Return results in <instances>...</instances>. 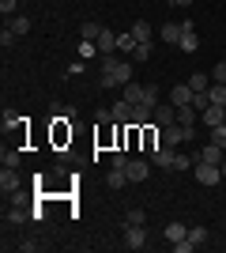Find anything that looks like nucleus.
I'll use <instances>...</instances> for the list:
<instances>
[{
	"instance_id": "nucleus-1",
	"label": "nucleus",
	"mask_w": 226,
	"mask_h": 253,
	"mask_svg": "<svg viewBox=\"0 0 226 253\" xmlns=\"http://www.w3.org/2000/svg\"><path fill=\"white\" fill-rule=\"evenodd\" d=\"M193 174H196V181H200V185H219V181H226V178H223V167H215V163H196Z\"/></svg>"
},
{
	"instance_id": "nucleus-2",
	"label": "nucleus",
	"mask_w": 226,
	"mask_h": 253,
	"mask_svg": "<svg viewBox=\"0 0 226 253\" xmlns=\"http://www.w3.org/2000/svg\"><path fill=\"white\" fill-rule=\"evenodd\" d=\"M173 155H177V151H173L170 144H159V148H151V151H147L151 167H159V170H170V167H173Z\"/></svg>"
},
{
	"instance_id": "nucleus-3",
	"label": "nucleus",
	"mask_w": 226,
	"mask_h": 253,
	"mask_svg": "<svg viewBox=\"0 0 226 253\" xmlns=\"http://www.w3.org/2000/svg\"><path fill=\"white\" fill-rule=\"evenodd\" d=\"M185 140H193V132H189L185 125H177V121H173V125H162V144L177 148V144H185Z\"/></svg>"
},
{
	"instance_id": "nucleus-4",
	"label": "nucleus",
	"mask_w": 226,
	"mask_h": 253,
	"mask_svg": "<svg viewBox=\"0 0 226 253\" xmlns=\"http://www.w3.org/2000/svg\"><path fill=\"white\" fill-rule=\"evenodd\" d=\"M129 181H147V174H151V159H129Z\"/></svg>"
},
{
	"instance_id": "nucleus-5",
	"label": "nucleus",
	"mask_w": 226,
	"mask_h": 253,
	"mask_svg": "<svg viewBox=\"0 0 226 253\" xmlns=\"http://www.w3.org/2000/svg\"><path fill=\"white\" fill-rule=\"evenodd\" d=\"M0 193H4V197H15V193H19V174H15V167H4L0 170Z\"/></svg>"
},
{
	"instance_id": "nucleus-6",
	"label": "nucleus",
	"mask_w": 226,
	"mask_h": 253,
	"mask_svg": "<svg viewBox=\"0 0 226 253\" xmlns=\"http://www.w3.org/2000/svg\"><path fill=\"white\" fill-rule=\"evenodd\" d=\"M173 121H177V106H173V102H166V106L159 102V106H155V125H159V128L173 125Z\"/></svg>"
},
{
	"instance_id": "nucleus-7",
	"label": "nucleus",
	"mask_w": 226,
	"mask_h": 253,
	"mask_svg": "<svg viewBox=\"0 0 226 253\" xmlns=\"http://www.w3.org/2000/svg\"><path fill=\"white\" fill-rule=\"evenodd\" d=\"M193 95H196V91H193L189 84H177V87L170 91V102L177 106V110H181V106H193Z\"/></svg>"
},
{
	"instance_id": "nucleus-8",
	"label": "nucleus",
	"mask_w": 226,
	"mask_h": 253,
	"mask_svg": "<svg viewBox=\"0 0 226 253\" xmlns=\"http://www.w3.org/2000/svg\"><path fill=\"white\" fill-rule=\"evenodd\" d=\"M200 121H204L207 128H219L226 121V106H207L204 114H200Z\"/></svg>"
},
{
	"instance_id": "nucleus-9",
	"label": "nucleus",
	"mask_w": 226,
	"mask_h": 253,
	"mask_svg": "<svg viewBox=\"0 0 226 253\" xmlns=\"http://www.w3.org/2000/svg\"><path fill=\"white\" fill-rule=\"evenodd\" d=\"M125 246L129 250H143L147 246V231L143 227H125Z\"/></svg>"
},
{
	"instance_id": "nucleus-10",
	"label": "nucleus",
	"mask_w": 226,
	"mask_h": 253,
	"mask_svg": "<svg viewBox=\"0 0 226 253\" xmlns=\"http://www.w3.org/2000/svg\"><path fill=\"white\" fill-rule=\"evenodd\" d=\"M98 57H106V53H117V34L113 31H106V27H102V34H98Z\"/></svg>"
},
{
	"instance_id": "nucleus-11",
	"label": "nucleus",
	"mask_w": 226,
	"mask_h": 253,
	"mask_svg": "<svg viewBox=\"0 0 226 253\" xmlns=\"http://www.w3.org/2000/svg\"><path fill=\"white\" fill-rule=\"evenodd\" d=\"M159 38L166 45H177V42H181V23H162V27H159Z\"/></svg>"
},
{
	"instance_id": "nucleus-12",
	"label": "nucleus",
	"mask_w": 226,
	"mask_h": 253,
	"mask_svg": "<svg viewBox=\"0 0 226 253\" xmlns=\"http://www.w3.org/2000/svg\"><path fill=\"white\" fill-rule=\"evenodd\" d=\"M162 238H166V242H185V238H189V227H185V223H166V231H162Z\"/></svg>"
},
{
	"instance_id": "nucleus-13",
	"label": "nucleus",
	"mask_w": 226,
	"mask_h": 253,
	"mask_svg": "<svg viewBox=\"0 0 226 253\" xmlns=\"http://www.w3.org/2000/svg\"><path fill=\"white\" fill-rule=\"evenodd\" d=\"M109 114H113V121H117V125H129V121H132V102H125V98H121V102H113V110H109Z\"/></svg>"
},
{
	"instance_id": "nucleus-14",
	"label": "nucleus",
	"mask_w": 226,
	"mask_h": 253,
	"mask_svg": "<svg viewBox=\"0 0 226 253\" xmlns=\"http://www.w3.org/2000/svg\"><path fill=\"white\" fill-rule=\"evenodd\" d=\"M106 185H109V189H125V185H129V170L113 167V170L106 174Z\"/></svg>"
},
{
	"instance_id": "nucleus-15",
	"label": "nucleus",
	"mask_w": 226,
	"mask_h": 253,
	"mask_svg": "<svg viewBox=\"0 0 226 253\" xmlns=\"http://www.w3.org/2000/svg\"><path fill=\"white\" fill-rule=\"evenodd\" d=\"M132 34H136V42H151V38H155V27H151L147 19H136L132 23Z\"/></svg>"
},
{
	"instance_id": "nucleus-16",
	"label": "nucleus",
	"mask_w": 226,
	"mask_h": 253,
	"mask_svg": "<svg viewBox=\"0 0 226 253\" xmlns=\"http://www.w3.org/2000/svg\"><path fill=\"white\" fill-rule=\"evenodd\" d=\"M223 148H219V144H207L204 151H200V163H215V167H223Z\"/></svg>"
},
{
	"instance_id": "nucleus-17",
	"label": "nucleus",
	"mask_w": 226,
	"mask_h": 253,
	"mask_svg": "<svg viewBox=\"0 0 226 253\" xmlns=\"http://www.w3.org/2000/svg\"><path fill=\"white\" fill-rule=\"evenodd\" d=\"M19 125H23V117L15 114V110H4V117H0V128H4V136H8V132H15Z\"/></svg>"
},
{
	"instance_id": "nucleus-18",
	"label": "nucleus",
	"mask_w": 226,
	"mask_h": 253,
	"mask_svg": "<svg viewBox=\"0 0 226 253\" xmlns=\"http://www.w3.org/2000/svg\"><path fill=\"white\" fill-rule=\"evenodd\" d=\"M193 121H196V110H193V106H181V110H177V125H185L196 136V125H193Z\"/></svg>"
},
{
	"instance_id": "nucleus-19",
	"label": "nucleus",
	"mask_w": 226,
	"mask_h": 253,
	"mask_svg": "<svg viewBox=\"0 0 226 253\" xmlns=\"http://www.w3.org/2000/svg\"><path fill=\"white\" fill-rule=\"evenodd\" d=\"M113 80H117L121 87L132 84V61H117V68H113Z\"/></svg>"
},
{
	"instance_id": "nucleus-20",
	"label": "nucleus",
	"mask_w": 226,
	"mask_h": 253,
	"mask_svg": "<svg viewBox=\"0 0 226 253\" xmlns=\"http://www.w3.org/2000/svg\"><path fill=\"white\" fill-rule=\"evenodd\" d=\"M125 102H143V84H136V80H132V84H125Z\"/></svg>"
},
{
	"instance_id": "nucleus-21",
	"label": "nucleus",
	"mask_w": 226,
	"mask_h": 253,
	"mask_svg": "<svg viewBox=\"0 0 226 253\" xmlns=\"http://www.w3.org/2000/svg\"><path fill=\"white\" fill-rule=\"evenodd\" d=\"M136 45H140V42H136V34H132V31H129V34H117V49H121V53H129V57H132V49H136Z\"/></svg>"
},
{
	"instance_id": "nucleus-22",
	"label": "nucleus",
	"mask_w": 226,
	"mask_h": 253,
	"mask_svg": "<svg viewBox=\"0 0 226 253\" xmlns=\"http://www.w3.org/2000/svg\"><path fill=\"white\" fill-rule=\"evenodd\" d=\"M207 95H211V106H226V84H211Z\"/></svg>"
},
{
	"instance_id": "nucleus-23",
	"label": "nucleus",
	"mask_w": 226,
	"mask_h": 253,
	"mask_svg": "<svg viewBox=\"0 0 226 253\" xmlns=\"http://www.w3.org/2000/svg\"><path fill=\"white\" fill-rule=\"evenodd\" d=\"M98 34H102L98 23H83V27H79V38H83V42H98Z\"/></svg>"
},
{
	"instance_id": "nucleus-24",
	"label": "nucleus",
	"mask_w": 226,
	"mask_h": 253,
	"mask_svg": "<svg viewBox=\"0 0 226 253\" xmlns=\"http://www.w3.org/2000/svg\"><path fill=\"white\" fill-rule=\"evenodd\" d=\"M189 87H193V91H207V87H211V76L193 72V76H189Z\"/></svg>"
},
{
	"instance_id": "nucleus-25",
	"label": "nucleus",
	"mask_w": 226,
	"mask_h": 253,
	"mask_svg": "<svg viewBox=\"0 0 226 253\" xmlns=\"http://www.w3.org/2000/svg\"><path fill=\"white\" fill-rule=\"evenodd\" d=\"M207 106H211V95H207V91H196V95H193V110H196V114H204Z\"/></svg>"
},
{
	"instance_id": "nucleus-26",
	"label": "nucleus",
	"mask_w": 226,
	"mask_h": 253,
	"mask_svg": "<svg viewBox=\"0 0 226 253\" xmlns=\"http://www.w3.org/2000/svg\"><path fill=\"white\" fill-rule=\"evenodd\" d=\"M8 27H11V31H15V34H19V38H23V34L31 31V19H27V15H15V19H11Z\"/></svg>"
},
{
	"instance_id": "nucleus-27",
	"label": "nucleus",
	"mask_w": 226,
	"mask_h": 253,
	"mask_svg": "<svg viewBox=\"0 0 226 253\" xmlns=\"http://www.w3.org/2000/svg\"><path fill=\"white\" fill-rule=\"evenodd\" d=\"M143 219H147V211H140V208H132L129 215H125V227H143Z\"/></svg>"
},
{
	"instance_id": "nucleus-28",
	"label": "nucleus",
	"mask_w": 226,
	"mask_h": 253,
	"mask_svg": "<svg viewBox=\"0 0 226 253\" xmlns=\"http://www.w3.org/2000/svg\"><path fill=\"white\" fill-rule=\"evenodd\" d=\"M189 242H193V246H204L207 242V227H189Z\"/></svg>"
},
{
	"instance_id": "nucleus-29",
	"label": "nucleus",
	"mask_w": 226,
	"mask_h": 253,
	"mask_svg": "<svg viewBox=\"0 0 226 253\" xmlns=\"http://www.w3.org/2000/svg\"><path fill=\"white\" fill-rule=\"evenodd\" d=\"M151 49H155V42H140L136 49H132V61H147V57H151Z\"/></svg>"
},
{
	"instance_id": "nucleus-30",
	"label": "nucleus",
	"mask_w": 226,
	"mask_h": 253,
	"mask_svg": "<svg viewBox=\"0 0 226 253\" xmlns=\"http://www.w3.org/2000/svg\"><path fill=\"white\" fill-rule=\"evenodd\" d=\"M0 163H4V167H19V151H15V148H4V151H0Z\"/></svg>"
},
{
	"instance_id": "nucleus-31",
	"label": "nucleus",
	"mask_w": 226,
	"mask_h": 253,
	"mask_svg": "<svg viewBox=\"0 0 226 253\" xmlns=\"http://www.w3.org/2000/svg\"><path fill=\"white\" fill-rule=\"evenodd\" d=\"M211 84H226V61H215V68H211Z\"/></svg>"
},
{
	"instance_id": "nucleus-32",
	"label": "nucleus",
	"mask_w": 226,
	"mask_h": 253,
	"mask_svg": "<svg viewBox=\"0 0 226 253\" xmlns=\"http://www.w3.org/2000/svg\"><path fill=\"white\" fill-rule=\"evenodd\" d=\"M15 38H19V34L11 31V27H4V31H0V45H4V49H11V45H15Z\"/></svg>"
},
{
	"instance_id": "nucleus-33",
	"label": "nucleus",
	"mask_w": 226,
	"mask_h": 253,
	"mask_svg": "<svg viewBox=\"0 0 226 253\" xmlns=\"http://www.w3.org/2000/svg\"><path fill=\"white\" fill-rule=\"evenodd\" d=\"M95 53H98V45H95V42H83V38H79V57H83V61H91Z\"/></svg>"
},
{
	"instance_id": "nucleus-34",
	"label": "nucleus",
	"mask_w": 226,
	"mask_h": 253,
	"mask_svg": "<svg viewBox=\"0 0 226 253\" xmlns=\"http://www.w3.org/2000/svg\"><path fill=\"white\" fill-rule=\"evenodd\" d=\"M211 144H219V148L226 151V125H219V128H211Z\"/></svg>"
},
{
	"instance_id": "nucleus-35",
	"label": "nucleus",
	"mask_w": 226,
	"mask_h": 253,
	"mask_svg": "<svg viewBox=\"0 0 226 253\" xmlns=\"http://www.w3.org/2000/svg\"><path fill=\"white\" fill-rule=\"evenodd\" d=\"M143 102H147V106H159V87H143Z\"/></svg>"
},
{
	"instance_id": "nucleus-36",
	"label": "nucleus",
	"mask_w": 226,
	"mask_h": 253,
	"mask_svg": "<svg viewBox=\"0 0 226 253\" xmlns=\"http://www.w3.org/2000/svg\"><path fill=\"white\" fill-rule=\"evenodd\" d=\"M15 8H19V0H0V11H4V19H8V15H15Z\"/></svg>"
},
{
	"instance_id": "nucleus-37",
	"label": "nucleus",
	"mask_w": 226,
	"mask_h": 253,
	"mask_svg": "<svg viewBox=\"0 0 226 253\" xmlns=\"http://www.w3.org/2000/svg\"><path fill=\"white\" fill-rule=\"evenodd\" d=\"M8 223H27V211H23V208H11L8 211Z\"/></svg>"
},
{
	"instance_id": "nucleus-38",
	"label": "nucleus",
	"mask_w": 226,
	"mask_h": 253,
	"mask_svg": "<svg viewBox=\"0 0 226 253\" xmlns=\"http://www.w3.org/2000/svg\"><path fill=\"white\" fill-rule=\"evenodd\" d=\"M109 163H113V167H121V170H125V167H129V155H125V151H113V159H109Z\"/></svg>"
},
{
	"instance_id": "nucleus-39",
	"label": "nucleus",
	"mask_w": 226,
	"mask_h": 253,
	"mask_svg": "<svg viewBox=\"0 0 226 253\" xmlns=\"http://www.w3.org/2000/svg\"><path fill=\"white\" fill-rule=\"evenodd\" d=\"M102 87H106V91H109V87H121V84H117V80H113V72H102Z\"/></svg>"
},
{
	"instance_id": "nucleus-40",
	"label": "nucleus",
	"mask_w": 226,
	"mask_h": 253,
	"mask_svg": "<svg viewBox=\"0 0 226 253\" xmlns=\"http://www.w3.org/2000/svg\"><path fill=\"white\" fill-rule=\"evenodd\" d=\"M173 4H177V8H189V4H193V0H173Z\"/></svg>"
},
{
	"instance_id": "nucleus-41",
	"label": "nucleus",
	"mask_w": 226,
	"mask_h": 253,
	"mask_svg": "<svg viewBox=\"0 0 226 253\" xmlns=\"http://www.w3.org/2000/svg\"><path fill=\"white\" fill-rule=\"evenodd\" d=\"M223 178H226V159H223Z\"/></svg>"
},
{
	"instance_id": "nucleus-42",
	"label": "nucleus",
	"mask_w": 226,
	"mask_h": 253,
	"mask_svg": "<svg viewBox=\"0 0 226 253\" xmlns=\"http://www.w3.org/2000/svg\"><path fill=\"white\" fill-rule=\"evenodd\" d=\"M170 4H173V0H170Z\"/></svg>"
}]
</instances>
